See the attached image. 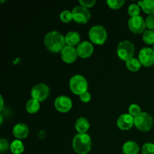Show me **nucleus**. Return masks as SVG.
I'll return each mask as SVG.
<instances>
[{"mask_svg": "<svg viewBox=\"0 0 154 154\" xmlns=\"http://www.w3.org/2000/svg\"><path fill=\"white\" fill-rule=\"evenodd\" d=\"M44 42L47 50L54 54L61 53L63 48L66 46L65 36L56 30L47 33Z\"/></svg>", "mask_w": 154, "mask_h": 154, "instance_id": "f257e3e1", "label": "nucleus"}, {"mask_svg": "<svg viewBox=\"0 0 154 154\" xmlns=\"http://www.w3.org/2000/svg\"><path fill=\"white\" fill-rule=\"evenodd\" d=\"M72 147L78 154H87L91 150V137L87 133H78L72 140Z\"/></svg>", "mask_w": 154, "mask_h": 154, "instance_id": "f03ea898", "label": "nucleus"}, {"mask_svg": "<svg viewBox=\"0 0 154 154\" xmlns=\"http://www.w3.org/2000/svg\"><path fill=\"white\" fill-rule=\"evenodd\" d=\"M69 88L74 94L80 96L88 90V82L85 77L81 75H75L69 81Z\"/></svg>", "mask_w": 154, "mask_h": 154, "instance_id": "7ed1b4c3", "label": "nucleus"}, {"mask_svg": "<svg viewBox=\"0 0 154 154\" xmlns=\"http://www.w3.org/2000/svg\"><path fill=\"white\" fill-rule=\"evenodd\" d=\"M90 42L96 45H102L106 42L108 33L105 27L101 25H96L90 29L88 32Z\"/></svg>", "mask_w": 154, "mask_h": 154, "instance_id": "20e7f679", "label": "nucleus"}, {"mask_svg": "<svg viewBox=\"0 0 154 154\" xmlns=\"http://www.w3.org/2000/svg\"><path fill=\"white\" fill-rule=\"evenodd\" d=\"M153 124V118L147 112H141L134 117V126L141 132H148Z\"/></svg>", "mask_w": 154, "mask_h": 154, "instance_id": "39448f33", "label": "nucleus"}, {"mask_svg": "<svg viewBox=\"0 0 154 154\" xmlns=\"http://www.w3.org/2000/svg\"><path fill=\"white\" fill-rule=\"evenodd\" d=\"M117 54L120 60L125 62L128 61L133 58L135 54V46L130 41H122L117 45Z\"/></svg>", "mask_w": 154, "mask_h": 154, "instance_id": "423d86ee", "label": "nucleus"}, {"mask_svg": "<svg viewBox=\"0 0 154 154\" xmlns=\"http://www.w3.org/2000/svg\"><path fill=\"white\" fill-rule=\"evenodd\" d=\"M50 95V88L47 84L44 83H38L33 86L31 90L32 99L38 101L39 102H44L48 98Z\"/></svg>", "mask_w": 154, "mask_h": 154, "instance_id": "0eeeda50", "label": "nucleus"}, {"mask_svg": "<svg viewBox=\"0 0 154 154\" xmlns=\"http://www.w3.org/2000/svg\"><path fill=\"white\" fill-rule=\"evenodd\" d=\"M73 20L78 24H86L91 17V14L88 8L81 5H78L72 11Z\"/></svg>", "mask_w": 154, "mask_h": 154, "instance_id": "6e6552de", "label": "nucleus"}, {"mask_svg": "<svg viewBox=\"0 0 154 154\" xmlns=\"http://www.w3.org/2000/svg\"><path fill=\"white\" fill-rule=\"evenodd\" d=\"M129 30L135 34H141L145 32L146 23L144 18L141 16L130 17L128 20Z\"/></svg>", "mask_w": 154, "mask_h": 154, "instance_id": "1a4fd4ad", "label": "nucleus"}, {"mask_svg": "<svg viewBox=\"0 0 154 154\" xmlns=\"http://www.w3.org/2000/svg\"><path fill=\"white\" fill-rule=\"evenodd\" d=\"M138 60L144 67H150L154 65V51L153 48H143L139 51Z\"/></svg>", "mask_w": 154, "mask_h": 154, "instance_id": "9d476101", "label": "nucleus"}, {"mask_svg": "<svg viewBox=\"0 0 154 154\" xmlns=\"http://www.w3.org/2000/svg\"><path fill=\"white\" fill-rule=\"evenodd\" d=\"M55 108L60 113H67L72 108V101L66 96H60L54 101Z\"/></svg>", "mask_w": 154, "mask_h": 154, "instance_id": "9b49d317", "label": "nucleus"}, {"mask_svg": "<svg viewBox=\"0 0 154 154\" xmlns=\"http://www.w3.org/2000/svg\"><path fill=\"white\" fill-rule=\"evenodd\" d=\"M63 61L66 64H72L75 63L78 58V53L76 48L66 45L60 53Z\"/></svg>", "mask_w": 154, "mask_h": 154, "instance_id": "f8f14e48", "label": "nucleus"}, {"mask_svg": "<svg viewBox=\"0 0 154 154\" xmlns=\"http://www.w3.org/2000/svg\"><path fill=\"white\" fill-rule=\"evenodd\" d=\"M78 56L82 59H87L91 57L94 51L93 44L88 41L81 42L76 47Z\"/></svg>", "mask_w": 154, "mask_h": 154, "instance_id": "ddd939ff", "label": "nucleus"}, {"mask_svg": "<svg viewBox=\"0 0 154 154\" xmlns=\"http://www.w3.org/2000/svg\"><path fill=\"white\" fill-rule=\"evenodd\" d=\"M117 126L121 130H129L134 126V117L129 114H123L117 120Z\"/></svg>", "mask_w": 154, "mask_h": 154, "instance_id": "4468645a", "label": "nucleus"}, {"mask_svg": "<svg viewBox=\"0 0 154 154\" xmlns=\"http://www.w3.org/2000/svg\"><path fill=\"white\" fill-rule=\"evenodd\" d=\"M29 132V129L28 126L22 123L15 125L12 130L13 135L18 140L25 139L28 136Z\"/></svg>", "mask_w": 154, "mask_h": 154, "instance_id": "2eb2a0df", "label": "nucleus"}, {"mask_svg": "<svg viewBox=\"0 0 154 154\" xmlns=\"http://www.w3.org/2000/svg\"><path fill=\"white\" fill-rule=\"evenodd\" d=\"M65 41H66V45L72 47L78 46L81 43V35L78 32L71 31L69 32L65 35Z\"/></svg>", "mask_w": 154, "mask_h": 154, "instance_id": "dca6fc26", "label": "nucleus"}, {"mask_svg": "<svg viewBox=\"0 0 154 154\" xmlns=\"http://www.w3.org/2000/svg\"><path fill=\"white\" fill-rule=\"evenodd\" d=\"M75 129L80 134L87 133L90 127L89 120L85 117H80L75 122Z\"/></svg>", "mask_w": 154, "mask_h": 154, "instance_id": "f3484780", "label": "nucleus"}, {"mask_svg": "<svg viewBox=\"0 0 154 154\" xmlns=\"http://www.w3.org/2000/svg\"><path fill=\"white\" fill-rule=\"evenodd\" d=\"M139 151V145L135 141H126L123 145V152L124 154H138Z\"/></svg>", "mask_w": 154, "mask_h": 154, "instance_id": "a211bd4d", "label": "nucleus"}, {"mask_svg": "<svg viewBox=\"0 0 154 154\" xmlns=\"http://www.w3.org/2000/svg\"><path fill=\"white\" fill-rule=\"evenodd\" d=\"M138 5L141 7L144 13L149 15L154 14V0H144L138 2Z\"/></svg>", "mask_w": 154, "mask_h": 154, "instance_id": "6ab92c4d", "label": "nucleus"}, {"mask_svg": "<svg viewBox=\"0 0 154 154\" xmlns=\"http://www.w3.org/2000/svg\"><path fill=\"white\" fill-rule=\"evenodd\" d=\"M40 102L34 99H31L27 101L26 104V111L30 114H36L40 109Z\"/></svg>", "mask_w": 154, "mask_h": 154, "instance_id": "aec40b11", "label": "nucleus"}, {"mask_svg": "<svg viewBox=\"0 0 154 154\" xmlns=\"http://www.w3.org/2000/svg\"><path fill=\"white\" fill-rule=\"evenodd\" d=\"M24 149L25 147L21 140L16 139L12 141L11 144L10 150L13 154H22L23 153Z\"/></svg>", "mask_w": 154, "mask_h": 154, "instance_id": "412c9836", "label": "nucleus"}, {"mask_svg": "<svg viewBox=\"0 0 154 154\" xmlns=\"http://www.w3.org/2000/svg\"><path fill=\"white\" fill-rule=\"evenodd\" d=\"M141 66L142 65H141L139 60L137 58H135V57H133V58L130 59V60L126 62V68L132 72H136L138 70H140Z\"/></svg>", "mask_w": 154, "mask_h": 154, "instance_id": "4be33fe9", "label": "nucleus"}, {"mask_svg": "<svg viewBox=\"0 0 154 154\" xmlns=\"http://www.w3.org/2000/svg\"><path fill=\"white\" fill-rule=\"evenodd\" d=\"M142 40L148 45H154V31L153 30H145L142 34Z\"/></svg>", "mask_w": 154, "mask_h": 154, "instance_id": "5701e85b", "label": "nucleus"}, {"mask_svg": "<svg viewBox=\"0 0 154 154\" xmlns=\"http://www.w3.org/2000/svg\"><path fill=\"white\" fill-rule=\"evenodd\" d=\"M60 20L65 23H69L71 21L73 20V15L72 12L69 10H64L60 14Z\"/></svg>", "mask_w": 154, "mask_h": 154, "instance_id": "b1692460", "label": "nucleus"}, {"mask_svg": "<svg viewBox=\"0 0 154 154\" xmlns=\"http://www.w3.org/2000/svg\"><path fill=\"white\" fill-rule=\"evenodd\" d=\"M141 9V7L138 4H131L128 8V14L131 17L140 16Z\"/></svg>", "mask_w": 154, "mask_h": 154, "instance_id": "393cba45", "label": "nucleus"}, {"mask_svg": "<svg viewBox=\"0 0 154 154\" xmlns=\"http://www.w3.org/2000/svg\"><path fill=\"white\" fill-rule=\"evenodd\" d=\"M107 5L108 7L114 10H117V9L121 8L125 4L124 0H107Z\"/></svg>", "mask_w": 154, "mask_h": 154, "instance_id": "a878e982", "label": "nucleus"}, {"mask_svg": "<svg viewBox=\"0 0 154 154\" xmlns=\"http://www.w3.org/2000/svg\"><path fill=\"white\" fill-rule=\"evenodd\" d=\"M142 154H154V144L151 142H147L143 144L141 147Z\"/></svg>", "mask_w": 154, "mask_h": 154, "instance_id": "bb28decb", "label": "nucleus"}, {"mask_svg": "<svg viewBox=\"0 0 154 154\" xmlns=\"http://www.w3.org/2000/svg\"><path fill=\"white\" fill-rule=\"evenodd\" d=\"M141 113V107L137 104H132L129 107V114L133 117H135Z\"/></svg>", "mask_w": 154, "mask_h": 154, "instance_id": "cd10ccee", "label": "nucleus"}, {"mask_svg": "<svg viewBox=\"0 0 154 154\" xmlns=\"http://www.w3.org/2000/svg\"><path fill=\"white\" fill-rule=\"evenodd\" d=\"M146 26L150 30L154 31V14L149 15L145 19Z\"/></svg>", "mask_w": 154, "mask_h": 154, "instance_id": "c85d7f7f", "label": "nucleus"}, {"mask_svg": "<svg viewBox=\"0 0 154 154\" xmlns=\"http://www.w3.org/2000/svg\"><path fill=\"white\" fill-rule=\"evenodd\" d=\"M78 2H79L80 5L84 6L87 8H90L93 7L95 5L96 1V0H79Z\"/></svg>", "mask_w": 154, "mask_h": 154, "instance_id": "c756f323", "label": "nucleus"}, {"mask_svg": "<svg viewBox=\"0 0 154 154\" xmlns=\"http://www.w3.org/2000/svg\"><path fill=\"white\" fill-rule=\"evenodd\" d=\"M10 147L11 144H9V142L7 140L5 139V138H2V139L0 140V151H7L8 150L10 149Z\"/></svg>", "mask_w": 154, "mask_h": 154, "instance_id": "7c9ffc66", "label": "nucleus"}, {"mask_svg": "<svg viewBox=\"0 0 154 154\" xmlns=\"http://www.w3.org/2000/svg\"><path fill=\"white\" fill-rule=\"evenodd\" d=\"M79 98L80 100L82 102H84V103H88L91 100V94L88 91H87L85 93H82L81 95H80Z\"/></svg>", "mask_w": 154, "mask_h": 154, "instance_id": "2f4dec72", "label": "nucleus"}, {"mask_svg": "<svg viewBox=\"0 0 154 154\" xmlns=\"http://www.w3.org/2000/svg\"><path fill=\"white\" fill-rule=\"evenodd\" d=\"M0 99H1V108H0V110L2 111L3 108H4V99H3V97L2 96H0Z\"/></svg>", "mask_w": 154, "mask_h": 154, "instance_id": "473e14b6", "label": "nucleus"}, {"mask_svg": "<svg viewBox=\"0 0 154 154\" xmlns=\"http://www.w3.org/2000/svg\"><path fill=\"white\" fill-rule=\"evenodd\" d=\"M0 118H1V121H0V123H1V124H2V122H3L2 115H0Z\"/></svg>", "mask_w": 154, "mask_h": 154, "instance_id": "72a5a7b5", "label": "nucleus"}, {"mask_svg": "<svg viewBox=\"0 0 154 154\" xmlns=\"http://www.w3.org/2000/svg\"><path fill=\"white\" fill-rule=\"evenodd\" d=\"M153 51H154V45H153Z\"/></svg>", "mask_w": 154, "mask_h": 154, "instance_id": "f704fd0d", "label": "nucleus"}]
</instances>
